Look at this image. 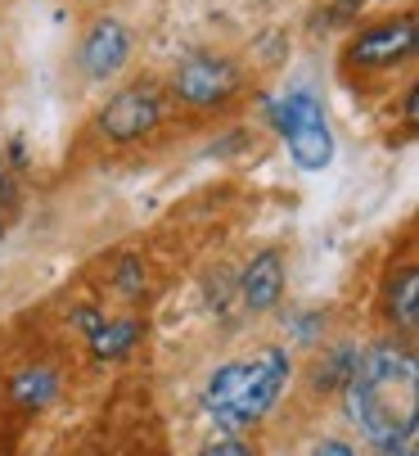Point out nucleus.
Returning <instances> with one entry per match:
<instances>
[{"label": "nucleus", "instance_id": "13", "mask_svg": "<svg viewBox=\"0 0 419 456\" xmlns=\"http://www.w3.org/2000/svg\"><path fill=\"white\" fill-rule=\"evenodd\" d=\"M10 204H14V176H10L5 167H0V217L10 213Z\"/></svg>", "mask_w": 419, "mask_h": 456}, {"label": "nucleus", "instance_id": "5", "mask_svg": "<svg viewBox=\"0 0 419 456\" xmlns=\"http://www.w3.org/2000/svg\"><path fill=\"white\" fill-rule=\"evenodd\" d=\"M158 122H163V91H158L154 82L122 86V91L100 109V132H104L109 141H117V145L149 136Z\"/></svg>", "mask_w": 419, "mask_h": 456}, {"label": "nucleus", "instance_id": "9", "mask_svg": "<svg viewBox=\"0 0 419 456\" xmlns=\"http://www.w3.org/2000/svg\"><path fill=\"white\" fill-rule=\"evenodd\" d=\"M388 312H392V321L401 325V330H415V321H419V272L415 267L401 272V285L392 289Z\"/></svg>", "mask_w": 419, "mask_h": 456}, {"label": "nucleus", "instance_id": "11", "mask_svg": "<svg viewBox=\"0 0 419 456\" xmlns=\"http://www.w3.org/2000/svg\"><path fill=\"white\" fill-rule=\"evenodd\" d=\"M14 398L23 407H45L54 398V375L50 370H23L19 384H14Z\"/></svg>", "mask_w": 419, "mask_h": 456}, {"label": "nucleus", "instance_id": "2", "mask_svg": "<svg viewBox=\"0 0 419 456\" xmlns=\"http://www.w3.org/2000/svg\"><path fill=\"white\" fill-rule=\"evenodd\" d=\"M289 353L279 348H262L244 362H230L222 366L203 388V411L213 416L222 429H244V425H257L289 384Z\"/></svg>", "mask_w": 419, "mask_h": 456}, {"label": "nucleus", "instance_id": "1", "mask_svg": "<svg viewBox=\"0 0 419 456\" xmlns=\"http://www.w3.org/2000/svg\"><path fill=\"white\" fill-rule=\"evenodd\" d=\"M347 416L352 425L388 447H410L415 438V357L379 348L347 375Z\"/></svg>", "mask_w": 419, "mask_h": 456}, {"label": "nucleus", "instance_id": "4", "mask_svg": "<svg viewBox=\"0 0 419 456\" xmlns=\"http://www.w3.org/2000/svg\"><path fill=\"white\" fill-rule=\"evenodd\" d=\"M172 91L194 104V109H213L222 100H230L239 91V73H235V63L213 54V50H194L176 63V77H172Z\"/></svg>", "mask_w": 419, "mask_h": 456}, {"label": "nucleus", "instance_id": "12", "mask_svg": "<svg viewBox=\"0 0 419 456\" xmlns=\"http://www.w3.org/2000/svg\"><path fill=\"white\" fill-rule=\"evenodd\" d=\"M198 456H257L244 438H222V443H213V447H203Z\"/></svg>", "mask_w": 419, "mask_h": 456}, {"label": "nucleus", "instance_id": "3", "mask_svg": "<svg viewBox=\"0 0 419 456\" xmlns=\"http://www.w3.org/2000/svg\"><path fill=\"white\" fill-rule=\"evenodd\" d=\"M270 122H275V132L279 141L289 145L294 163L302 172H325L334 163V132H329V113L325 104L311 95V91H289V95H279L270 104Z\"/></svg>", "mask_w": 419, "mask_h": 456}, {"label": "nucleus", "instance_id": "14", "mask_svg": "<svg viewBox=\"0 0 419 456\" xmlns=\"http://www.w3.org/2000/svg\"><path fill=\"white\" fill-rule=\"evenodd\" d=\"M316 456H357V452L347 447V443H338V438H325V443L316 447Z\"/></svg>", "mask_w": 419, "mask_h": 456}, {"label": "nucleus", "instance_id": "6", "mask_svg": "<svg viewBox=\"0 0 419 456\" xmlns=\"http://www.w3.org/2000/svg\"><path fill=\"white\" fill-rule=\"evenodd\" d=\"M131 59V32L117 19H95L91 32L77 45V63L91 82H109L122 73V63Z\"/></svg>", "mask_w": 419, "mask_h": 456}, {"label": "nucleus", "instance_id": "8", "mask_svg": "<svg viewBox=\"0 0 419 456\" xmlns=\"http://www.w3.org/2000/svg\"><path fill=\"white\" fill-rule=\"evenodd\" d=\"M279 294H285V263H279L275 248H266L244 267V303L253 312H270Z\"/></svg>", "mask_w": 419, "mask_h": 456}, {"label": "nucleus", "instance_id": "10", "mask_svg": "<svg viewBox=\"0 0 419 456\" xmlns=\"http://www.w3.org/2000/svg\"><path fill=\"white\" fill-rule=\"evenodd\" d=\"M135 335H140V325L135 321H117V325H100V330H95V353L100 357H122L131 344H135Z\"/></svg>", "mask_w": 419, "mask_h": 456}, {"label": "nucleus", "instance_id": "7", "mask_svg": "<svg viewBox=\"0 0 419 456\" xmlns=\"http://www.w3.org/2000/svg\"><path fill=\"white\" fill-rule=\"evenodd\" d=\"M415 41H419V23H415V14H401L379 28H366L352 41V59L361 69H388V63H401L415 54Z\"/></svg>", "mask_w": 419, "mask_h": 456}]
</instances>
